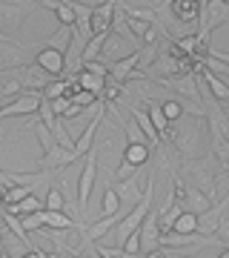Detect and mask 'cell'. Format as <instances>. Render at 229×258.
Listing matches in <instances>:
<instances>
[{
	"label": "cell",
	"instance_id": "1",
	"mask_svg": "<svg viewBox=\"0 0 229 258\" xmlns=\"http://www.w3.org/2000/svg\"><path fill=\"white\" fill-rule=\"evenodd\" d=\"M109 144H101V147H92L89 155H86V166L81 172V181H78V207H81V218L89 221V198H92V189L98 184V152L106 149Z\"/></svg>",
	"mask_w": 229,
	"mask_h": 258
},
{
	"label": "cell",
	"instance_id": "2",
	"mask_svg": "<svg viewBox=\"0 0 229 258\" xmlns=\"http://www.w3.org/2000/svg\"><path fill=\"white\" fill-rule=\"evenodd\" d=\"M229 23V0H206L203 3V12H201V20H198V37H201V43L206 46L209 43V35L215 32L218 26Z\"/></svg>",
	"mask_w": 229,
	"mask_h": 258
},
{
	"label": "cell",
	"instance_id": "3",
	"mask_svg": "<svg viewBox=\"0 0 229 258\" xmlns=\"http://www.w3.org/2000/svg\"><path fill=\"white\" fill-rule=\"evenodd\" d=\"M212 158L215 155H209V158H186V161H183V172H186V178H189L195 186H201L203 192L215 201V172H212Z\"/></svg>",
	"mask_w": 229,
	"mask_h": 258
},
{
	"label": "cell",
	"instance_id": "4",
	"mask_svg": "<svg viewBox=\"0 0 229 258\" xmlns=\"http://www.w3.org/2000/svg\"><path fill=\"white\" fill-rule=\"evenodd\" d=\"M43 101H46V95L40 92V89H26V92H20L18 98H12V101L3 103L0 115H3V118H23V115H35V112H40Z\"/></svg>",
	"mask_w": 229,
	"mask_h": 258
},
{
	"label": "cell",
	"instance_id": "5",
	"mask_svg": "<svg viewBox=\"0 0 229 258\" xmlns=\"http://www.w3.org/2000/svg\"><path fill=\"white\" fill-rule=\"evenodd\" d=\"M164 247V230H161V215L149 212L146 221L140 224V255H155Z\"/></svg>",
	"mask_w": 229,
	"mask_h": 258
},
{
	"label": "cell",
	"instance_id": "6",
	"mask_svg": "<svg viewBox=\"0 0 229 258\" xmlns=\"http://www.w3.org/2000/svg\"><path fill=\"white\" fill-rule=\"evenodd\" d=\"M9 72L18 75L26 89H40V92H43V89H46L52 81H55V75L46 72L43 66L37 63V60H35V63H26V66H18V69H9Z\"/></svg>",
	"mask_w": 229,
	"mask_h": 258
},
{
	"label": "cell",
	"instance_id": "7",
	"mask_svg": "<svg viewBox=\"0 0 229 258\" xmlns=\"http://www.w3.org/2000/svg\"><path fill=\"white\" fill-rule=\"evenodd\" d=\"M115 189H118L120 195V201H123V207L120 210L129 212L135 204H140V172H135V175H129V178H115Z\"/></svg>",
	"mask_w": 229,
	"mask_h": 258
},
{
	"label": "cell",
	"instance_id": "8",
	"mask_svg": "<svg viewBox=\"0 0 229 258\" xmlns=\"http://www.w3.org/2000/svg\"><path fill=\"white\" fill-rule=\"evenodd\" d=\"M35 60L43 66L46 72L55 75V78L66 75V52H63V49H57V46H43V49H37Z\"/></svg>",
	"mask_w": 229,
	"mask_h": 258
},
{
	"label": "cell",
	"instance_id": "9",
	"mask_svg": "<svg viewBox=\"0 0 229 258\" xmlns=\"http://www.w3.org/2000/svg\"><path fill=\"white\" fill-rule=\"evenodd\" d=\"M32 9H35V6H29L26 0H3V9H0L3 12V29H6V32H15Z\"/></svg>",
	"mask_w": 229,
	"mask_h": 258
},
{
	"label": "cell",
	"instance_id": "10",
	"mask_svg": "<svg viewBox=\"0 0 229 258\" xmlns=\"http://www.w3.org/2000/svg\"><path fill=\"white\" fill-rule=\"evenodd\" d=\"M0 57H3V69H18V66L29 63V49L12 37H3V49H0Z\"/></svg>",
	"mask_w": 229,
	"mask_h": 258
},
{
	"label": "cell",
	"instance_id": "11",
	"mask_svg": "<svg viewBox=\"0 0 229 258\" xmlns=\"http://www.w3.org/2000/svg\"><path fill=\"white\" fill-rule=\"evenodd\" d=\"M206 126H209L212 155L218 158V161H220V166L226 169V166H229V135L223 132V126H220L218 120H212V118H209V123H206Z\"/></svg>",
	"mask_w": 229,
	"mask_h": 258
},
{
	"label": "cell",
	"instance_id": "12",
	"mask_svg": "<svg viewBox=\"0 0 229 258\" xmlns=\"http://www.w3.org/2000/svg\"><path fill=\"white\" fill-rule=\"evenodd\" d=\"M78 155H74V149L63 147V144H55V147L43 152V161H40V169H63V166L74 164Z\"/></svg>",
	"mask_w": 229,
	"mask_h": 258
},
{
	"label": "cell",
	"instance_id": "13",
	"mask_svg": "<svg viewBox=\"0 0 229 258\" xmlns=\"http://www.w3.org/2000/svg\"><path fill=\"white\" fill-rule=\"evenodd\" d=\"M226 207H229V195L223 198V201L212 204L206 212H201V232L203 235H218L220 224H223V212H226Z\"/></svg>",
	"mask_w": 229,
	"mask_h": 258
},
{
	"label": "cell",
	"instance_id": "14",
	"mask_svg": "<svg viewBox=\"0 0 229 258\" xmlns=\"http://www.w3.org/2000/svg\"><path fill=\"white\" fill-rule=\"evenodd\" d=\"M137 63H140V49H135L132 55L120 57V60H115V63H109V69H112L109 78H115V81H120V83H126L129 78H135Z\"/></svg>",
	"mask_w": 229,
	"mask_h": 258
},
{
	"label": "cell",
	"instance_id": "15",
	"mask_svg": "<svg viewBox=\"0 0 229 258\" xmlns=\"http://www.w3.org/2000/svg\"><path fill=\"white\" fill-rule=\"evenodd\" d=\"M0 241H3V247H0L3 258H20V255H26V252H29L26 241L20 238L9 224H3V238H0Z\"/></svg>",
	"mask_w": 229,
	"mask_h": 258
},
{
	"label": "cell",
	"instance_id": "16",
	"mask_svg": "<svg viewBox=\"0 0 229 258\" xmlns=\"http://www.w3.org/2000/svg\"><path fill=\"white\" fill-rule=\"evenodd\" d=\"M43 235L52 247H55V255H78V247H69V241H66V232L69 230H55V227H43V230H37Z\"/></svg>",
	"mask_w": 229,
	"mask_h": 258
},
{
	"label": "cell",
	"instance_id": "17",
	"mask_svg": "<svg viewBox=\"0 0 229 258\" xmlns=\"http://www.w3.org/2000/svg\"><path fill=\"white\" fill-rule=\"evenodd\" d=\"M129 112H132V118L140 123V129L146 132L149 144H155V147L158 144H164V141H161V132L155 129V120H152V115H149V109H140L137 103H129Z\"/></svg>",
	"mask_w": 229,
	"mask_h": 258
},
{
	"label": "cell",
	"instance_id": "18",
	"mask_svg": "<svg viewBox=\"0 0 229 258\" xmlns=\"http://www.w3.org/2000/svg\"><path fill=\"white\" fill-rule=\"evenodd\" d=\"M3 210H9V212H15V215H20V218H26V215H32V212H40V210H46V201L40 198V195H26L23 201H18V204H12V207H3Z\"/></svg>",
	"mask_w": 229,
	"mask_h": 258
},
{
	"label": "cell",
	"instance_id": "19",
	"mask_svg": "<svg viewBox=\"0 0 229 258\" xmlns=\"http://www.w3.org/2000/svg\"><path fill=\"white\" fill-rule=\"evenodd\" d=\"M78 81H81V89H92V92H98L103 98V89H106L109 78L95 75V72H89V69H81V72H78Z\"/></svg>",
	"mask_w": 229,
	"mask_h": 258
},
{
	"label": "cell",
	"instance_id": "20",
	"mask_svg": "<svg viewBox=\"0 0 229 258\" xmlns=\"http://www.w3.org/2000/svg\"><path fill=\"white\" fill-rule=\"evenodd\" d=\"M35 192V186H26V184H6L3 186V207H12V204L23 201L26 195Z\"/></svg>",
	"mask_w": 229,
	"mask_h": 258
},
{
	"label": "cell",
	"instance_id": "21",
	"mask_svg": "<svg viewBox=\"0 0 229 258\" xmlns=\"http://www.w3.org/2000/svg\"><path fill=\"white\" fill-rule=\"evenodd\" d=\"M201 75H203V81L209 83V89H212V95H215V98H218V101H229V86L223 81H220L218 75L212 72L209 66H203L201 69Z\"/></svg>",
	"mask_w": 229,
	"mask_h": 258
},
{
	"label": "cell",
	"instance_id": "22",
	"mask_svg": "<svg viewBox=\"0 0 229 258\" xmlns=\"http://www.w3.org/2000/svg\"><path fill=\"white\" fill-rule=\"evenodd\" d=\"M183 210H186V207H183L181 201H175V204H169L166 210L158 212V215H161V230H164V232H172V230H175V221L181 218Z\"/></svg>",
	"mask_w": 229,
	"mask_h": 258
},
{
	"label": "cell",
	"instance_id": "23",
	"mask_svg": "<svg viewBox=\"0 0 229 258\" xmlns=\"http://www.w3.org/2000/svg\"><path fill=\"white\" fill-rule=\"evenodd\" d=\"M20 86H23V81H20L15 72H9L6 69V75H3V86H0V95H3V103L12 101V98H18L20 95Z\"/></svg>",
	"mask_w": 229,
	"mask_h": 258
},
{
	"label": "cell",
	"instance_id": "24",
	"mask_svg": "<svg viewBox=\"0 0 229 258\" xmlns=\"http://www.w3.org/2000/svg\"><path fill=\"white\" fill-rule=\"evenodd\" d=\"M149 144H126V149H123V158L126 161H132V164H137V166H143L149 161Z\"/></svg>",
	"mask_w": 229,
	"mask_h": 258
},
{
	"label": "cell",
	"instance_id": "25",
	"mask_svg": "<svg viewBox=\"0 0 229 258\" xmlns=\"http://www.w3.org/2000/svg\"><path fill=\"white\" fill-rule=\"evenodd\" d=\"M120 207H123V201H120V195L115 186H106V192H103V204H101V215H115V212H120Z\"/></svg>",
	"mask_w": 229,
	"mask_h": 258
},
{
	"label": "cell",
	"instance_id": "26",
	"mask_svg": "<svg viewBox=\"0 0 229 258\" xmlns=\"http://www.w3.org/2000/svg\"><path fill=\"white\" fill-rule=\"evenodd\" d=\"M120 126H123V132H126L129 144H149L146 132H143V129H140V123H137L135 118H132V120H123V123H120Z\"/></svg>",
	"mask_w": 229,
	"mask_h": 258
},
{
	"label": "cell",
	"instance_id": "27",
	"mask_svg": "<svg viewBox=\"0 0 229 258\" xmlns=\"http://www.w3.org/2000/svg\"><path fill=\"white\" fill-rule=\"evenodd\" d=\"M123 9H126V15H132V18L149 20V23L161 26V20H158V9H152V6H123Z\"/></svg>",
	"mask_w": 229,
	"mask_h": 258
},
{
	"label": "cell",
	"instance_id": "28",
	"mask_svg": "<svg viewBox=\"0 0 229 258\" xmlns=\"http://www.w3.org/2000/svg\"><path fill=\"white\" fill-rule=\"evenodd\" d=\"M161 103H164L166 118L172 120V123H175V120H181V118H183V103H181V101H175V98H166V101H161Z\"/></svg>",
	"mask_w": 229,
	"mask_h": 258
},
{
	"label": "cell",
	"instance_id": "29",
	"mask_svg": "<svg viewBox=\"0 0 229 258\" xmlns=\"http://www.w3.org/2000/svg\"><path fill=\"white\" fill-rule=\"evenodd\" d=\"M46 210H63L66 207V198L60 195V189H55V186H49V192H46Z\"/></svg>",
	"mask_w": 229,
	"mask_h": 258
},
{
	"label": "cell",
	"instance_id": "30",
	"mask_svg": "<svg viewBox=\"0 0 229 258\" xmlns=\"http://www.w3.org/2000/svg\"><path fill=\"white\" fill-rule=\"evenodd\" d=\"M23 224H26V230H29V232H37V230H43V227H46V210H40V212H32V215H26V218H23Z\"/></svg>",
	"mask_w": 229,
	"mask_h": 258
},
{
	"label": "cell",
	"instance_id": "31",
	"mask_svg": "<svg viewBox=\"0 0 229 258\" xmlns=\"http://www.w3.org/2000/svg\"><path fill=\"white\" fill-rule=\"evenodd\" d=\"M66 92H69V81H52L43 89V95L49 101H55V98H60V95H66Z\"/></svg>",
	"mask_w": 229,
	"mask_h": 258
},
{
	"label": "cell",
	"instance_id": "32",
	"mask_svg": "<svg viewBox=\"0 0 229 258\" xmlns=\"http://www.w3.org/2000/svg\"><path fill=\"white\" fill-rule=\"evenodd\" d=\"M123 249H126V255H129V258L140 255V230H135L132 235H129L126 244H123Z\"/></svg>",
	"mask_w": 229,
	"mask_h": 258
},
{
	"label": "cell",
	"instance_id": "33",
	"mask_svg": "<svg viewBox=\"0 0 229 258\" xmlns=\"http://www.w3.org/2000/svg\"><path fill=\"white\" fill-rule=\"evenodd\" d=\"M137 169H140L137 164H132V161H126V158H123V164L115 169V175H118V178H129V175H135Z\"/></svg>",
	"mask_w": 229,
	"mask_h": 258
},
{
	"label": "cell",
	"instance_id": "34",
	"mask_svg": "<svg viewBox=\"0 0 229 258\" xmlns=\"http://www.w3.org/2000/svg\"><path fill=\"white\" fill-rule=\"evenodd\" d=\"M209 57L212 60H218V63L229 66V52H218V49H209Z\"/></svg>",
	"mask_w": 229,
	"mask_h": 258
},
{
	"label": "cell",
	"instance_id": "35",
	"mask_svg": "<svg viewBox=\"0 0 229 258\" xmlns=\"http://www.w3.org/2000/svg\"><path fill=\"white\" fill-rule=\"evenodd\" d=\"M218 235H220V241H223V244H226V247H229V221H226V218H223V224H220Z\"/></svg>",
	"mask_w": 229,
	"mask_h": 258
},
{
	"label": "cell",
	"instance_id": "36",
	"mask_svg": "<svg viewBox=\"0 0 229 258\" xmlns=\"http://www.w3.org/2000/svg\"><path fill=\"white\" fill-rule=\"evenodd\" d=\"M223 175H226V178H229V166H226V169H223Z\"/></svg>",
	"mask_w": 229,
	"mask_h": 258
}]
</instances>
